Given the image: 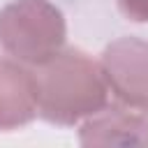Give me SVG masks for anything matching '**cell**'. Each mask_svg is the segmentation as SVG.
Wrapping results in <instances>:
<instances>
[{"label":"cell","mask_w":148,"mask_h":148,"mask_svg":"<svg viewBox=\"0 0 148 148\" xmlns=\"http://www.w3.org/2000/svg\"><path fill=\"white\" fill-rule=\"evenodd\" d=\"M37 79V116L58 127H74L111 104L99 60L81 49H62L32 67Z\"/></svg>","instance_id":"1"},{"label":"cell","mask_w":148,"mask_h":148,"mask_svg":"<svg viewBox=\"0 0 148 148\" xmlns=\"http://www.w3.org/2000/svg\"><path fill=\"white\" fill-rule=\"evenodd\" d=\"M65 39V14L51 0H12L0 9V49L28 67L56 58Z\"/></svg>","instance_id":"2"},{"label":"cell","mask_w":148,"mask_h":148,"mask_svg":"<svg viewBox=\"0 0 148 148\" xmlns=\"http://www.w3.org/2000/svg\"><path fill=\"white\" fill-rule=\"evenodd\" d=\"M99 67L111 97L120 106L148 116V42L134 35L109 42L99 56Z\"/></svg>","instance_id":"3"},{"label":"cell","mask_w":148,"mask_h":148,"mask_svg":"<svg viewBox=\"0 0 148 148\" xmlns=\"http://www.w3.org/2000/svg\"><path fill=\"white\" fill-rule=\"evenodd\" d=\"M37 118V79L35 69L0 58V132L18 130Z\"/></svg>","instance_id":"4"},{"label":"cell","mask_w":148,"mask_h":148,"mask_svg":"<svg viewBox=\"0 0 148 148\" xmlns=\"http://www.w3.org/2000/svg\"><path fill=\"white\" fill-rule=\"evenodd\" d=\"M81 146H148V116L109 104L79 125Z\"/></svg>","instance_id":"5"},{"label":"cell","mask_w":148,"mask_h":148,"mask_svg":"<svg viewBox=\"0 0 148 148\" xmlns=\"http://www.w3.org/2000/svg\"><path fill=\"white\" fill-rule=\"evenodd\" d=\"M118 12L134 23H148V0H116Z\"/></svg>","instance_id":"6"}]
</instances>
